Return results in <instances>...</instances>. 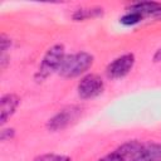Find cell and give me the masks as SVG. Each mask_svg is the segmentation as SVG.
Listing matches in <instances>:
<instances>
[{
  "mask_svg": "<svg viewBox=\"0 0 161 161\" xmlns=\"http://www.w3.org/2000/svg\"><path fill=\"white\" fill-rule=\"evenodd\" d=\"M93 63L94 57L88 52H77L67 54L58 70V74L65 79L77 78L80 75L83 77L92 68Z\"/></svg>",
  "mask_w": 161,
  "mask_h": 161,
  "instance_id": "obj_1",
  "label": "cell"
},
{
  "mask_svg": "<svg viewBox=\"0 0 161 161\" xmlns=\"http://www.w3.org/2000/svg\"><path fill=\"white\" fill-rule=\"evenodd\" d=\"M65 48L63 44H54L44 53L39 67L34 74V79L36 82H44L52 74L58 73L64 58H65Z\"/></svg>",
  "mask_w": 161,
  "mask_h": 161,
  "instance_id": "obj_2",
  "label": "cell"
},
{
  "mask_svg": "<svg viewBox=\"0 0 161 161\" xmlns=\"http://www.w3.org/2000/svg\"><path fill=\"white\" fill-rule=\"evenodd\" d=\"M80 116H82V108L79 106L72 104V106L64 107L48 119L47 128L50 132L63 131L64 128H67L70 125H73L74 122H77Z\"/></svg>",
  "mask_w": 161,
  "mask_h": 161,
  "instance_id": "obj_3",
  "label": "cell"
},
{
  "mask_svg": "<svg viewBox=\"0 0 161 161\" xmlns=\"http://www.w3.org/2000/svg\"><path fill=\"white\" fill-rule=\"evenodd\" d=\"M104 91V80L97 73H87L77 84V94L80 99H93Z\"/></svg>",
  "mask_w": 161,
  "mask_h": 161,
  "instance_id": "obj_4",
  "label": "cell"
},
{
  "mask_svg": "<svg viewBox=\"0 0 161 161\" xmlns=\"http://www.w3.org/2000/svg\"><path fill=\"white\" fill-rule=\"evenodd\" d=\"M136 63L135 54L125 53L111 60L106 67V74L109 79H122L132 69Z\"/></svg>",
  "mask_w": 161,
  "mask_h": 161,
  "instance_id": "obj_5",
  "label": "cell"
},
{
  "mask_svg": "<svg viewBox=\"0 0 161 161\" xmlns=\"http://www.w3.org/2000/svg\"><path fill=\"white\" fill-rule=\"evenodd\" d=\"M20 104V98L15 93H5L0 98V123L4 125L14 116Z\"/></svg>",
  "mask_w": 161,
  "mask_h": 161,
  "instance_id": "obj_6",
  "label": "cell"
},
{
  "mask_svg": "<svg viewBox=\"0 0 161 161\" xmlns=\"http://www.w3.org/2000/svg\"><path fill=\"white\" fill-rule=\"evenodd\" d=\"M127 10H133L140 13L145 19L146 18H157L161 19V3L160 1H137L132 3Z\"/></svg>",
  "mask_w": 161,
  "mask_h": 161,
  "instance_id": "obj_7",
  "label": "cell"
},
{
  "mask_svg": "<svg viewBox=\"0 0 161 161\" xmlns=\"http://www.w3.org/2000/svg\"><path fill=\"white\" fill-rule=\"evenodd\" d=\"M103 14L104 10L101 6H84L74 10L72 14V19L74 21H86V20L101 18L103 16Z\"/></svg>",
  "mask_w": 161,
  "mask_h": 161,
  "instance_id": "obj_8",
  "label": "cell"
},
{
  "mask_svg": "<svg viewBox=\"0 0 161 161\" xmlns=\"http://www.w3.org/2000/svg\"><path fill=\"white\" fill-rule=\"evenodd\" d=\"M140 161H161V143L160 142L143 143Z\"/></svg>",
  "mask_w": 161,
  "mask_h": 161,
  "instance_id": "obj_9",
  "label": "cell"
},
{
  "mask_svg": "<svg viewBox=\"0 0 161 161\" xmlns=\"http://www.w3.org/2000/svg\"><path fill=\"white\" fill-rule=\"evenodd\" d=\"M145 18L137 13V11H133V10H128L127 13H125L121 18H119V23L125 26H133V25H137L138 23H141Z\"/></svg>",
  "mask_w": 161,
  "mask_h": 161,
  "instance_id": "obj_10",
  "label": "cell"
},
{
  "mask_svg": "<svg viewBox=\"0 0 161 161\" xmlns=\"http://www.w3.org/2000/svg\"><path fill=\"white\" fill-rule=\"evenodd\" d=\"M33 161H72V158L67 155H60V153H42L38 155L33 158Z\"/></svg>",
  "mask_w": 161,
  "mask_h": 161,
  "instance_id": "obj_11",
  "label": "cell"
},
{
  "mask_svg": "<svg viewBox=\"0 0 161 161\" xmlns=\"http://www.w3.org/2000/svg\"><path fill=\"white\" fill-rule=\"evenodd\" d=\"M14 136H15V130L13 127H3L0 131V140L3 142L13 140Z\"/></svg>",
  "mask_w": 161,
  "mask_h": 161,
  "instance_id": "obj_12",
  "label": "cell"
},
{
  "mask_svg": "<svg viewBox=\"0 0 161 161\" xmlns=\"http://www.w3.org/2000/svg\"><path fill=\"white\" fill-rule=\"evenodd\" d=\"M97 161H125V160H123L122 155H121L117 150H114V151H112V152H109V153L102 156V157L98 158Z\"/></svg>",
  "mask_w": 161,
  "mask_h": 161,
  "instance_id": "obj_13",
  "label": "cell"
},
{
  "mask_svg": "<svg viewBox=\"0 0 161 161\" xmlns=\"http://www.w3.org/2000/svg\"><path fill=\"white\" fill-rule=\"evenodd\" d=\"M0 47H1V54H6V52L11 47V39H10V36H8L4 33L0 35Z\"/></svg>",
  "mask_w": 161,
  "mask_h": 161,
  "instance_id": "obj_14",
  "label": "cell"
},
{
  "mask_svg": "<svg viewBox=\"0 0 161 161\" xmlns=\"http://www.w3.org/2000/svg\"><path fill=\"white\" fill-rule=\"evenodd\" d=\"M152 60H153L155 63H160V62H161V47H160V48L153 53Z\"/></svg>",
  "mask_w": 161,
  "mask_h": 161,
  "instance_id": "obj_15",
  "label": "cell"
}]
</instances>
